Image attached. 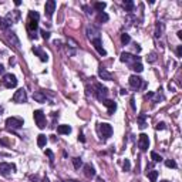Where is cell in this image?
<instances>
[{"instance_id": "4316f807", "label": "cell", "mask_w": 182, "mask_h": 182, "mask_svg": "<svg viewBox=\"0 0 182 182\" xmlns=\"http://www.w3.org/2000/svg\"><path fill=\"white\" fill-rule=\"evenodd\" d=\"M131 70H134L135 73H141V71L144 70V67H142V64L138 61V63H134V64L131 66Z\"/></svg>"}, {"instance_id": "8992f818", "label": "cell", "mask_w": 182, "mask_h": 182, "mask_svg": "<svg viewBox=\"0 0 182 182\" xmlns=\"http://www.w3.org/2000/svg\"><path fill=\"white\" fill-rule=\"evenodd\" d=\"M33 117H34V121L36 124H37V127L39 128H46V114L41 110H36L34 112H33Z\"/></svg>"}, {"instance_id": "44dd1931", "label": "cell", "mask_w": 182, "mask_h": 182, "mask_svg": "<svg viewBox=\"0 0 182 182\" xmlns=\"http://www.w3.org/2000/svg\"><path fill=\"white\" fill-rule=\"evenodd\" d=\"M9 40L14 44L16 49H20V41H19V39H17V36H16V33H13V31H10L9 33Z\"/></svg>"}, {"instance_id": "cb8c5ba5", "label": "cell", "mask_w": 182, "mask_h": 182, "mask_svg": "<svg viewBox=\"0 0 182 182\" xmlns=\"http://www.w3.org/2000/svg\"><path fill=\"white\" fill-rule=\"evenodd\" d=\"M147 177L149 178V181H151V182H157V179H158V171H157V169L148 171L147 172Z\"/></svg>"}, {"instance_id": "e0dca14e", "label": "cell", "mask_w": 182, "mask_h": 182, "mask_svg": "<svg viewBox=\"0 0 182 182\" xmlns=\"http://www.w3.org/2000/svg\"><path fill=\"white\" fill-rule=\"evenodd\" d=\"M98 76L101 77L102 80H105V81H110L112 78L111 73L107 70V68H104V67H100V68H98Z\"/></svg>"}, {"instance_id": "d6986e66", "label": "cell", "mask_w": 182, "mask_h": 182, "mask_svg": "<svg viewBox=\"0 0 182 182\" xmlns=\"http://www.w3.org/2000/svg\"><path fill=\"white\" fill-rule=\"evenodd\" d=\"M33 98H34L37 102H47V97H46V94L40 93V91H37V93H33Z\"/></svg>"}, {"instance_id": "9c48e42d", "label": "cell", "mask_w": 182, "mask_h": 182, "mask_svg": "<svg viewBox=\"0 0 182 182\" xmlns=\"http://www.w3.org/2000/svg\"><path fill=\"white\" fill-rule=\"evenodd\" d=\"M138 147H140V149L142 152H145L148 149V147H149V138H148L147 134H141L140 135V138H138Z\"/></svg>"}, {"instance_id": "1f68e13d", "label": "cell", "mask_w": 182, "mask_h": 182, "mask_svg": "<svg viewBox=\"0 0 182 182\" xmlns=\"http://www.w3.org/2000/svg\"><path fill=\"white\" fill-rule=\"evenodd\" d=\"M138 122H140V128H145L147 127V124H145V115H140L138 117Z\"/></svg>"}, {"instance_id": "681fc988", "label": "cell", "mask_w": 182, "mask_h": 182, "mask_svg": "<svg viewBox=\"0 0 182 182\" xmlns=\"http://www.w3.org/2000/svg\"><path fill=\"white\" fill-rule=\"evenodd\" d=\"M0 112H2V107H0Z\"/></svg>"}, {"instance_id": "ab89813d", "label": "cell", "mask_w": 182, "mask_h": 182, "mask_svg": "<svg viewBox=\"0 0 182 182\" xmlns=\"http://www.w3.org/2000/svg\"><path fill=\"white\" fill-rule=\"evenodd\" d=\"M165 128H167V127H165L164 122H159V124L157 125V130H165Z\"/></svg>"}, {"instance_id": "83f0119b", "label": "cell", "mask_w": 182, "mask_h": 182, "mask_svg": "<svg viewBox=\"0 0 182 182\" xmlns=\"http://www.w3.org/2000/svg\"><path fill=\"white\" fill-rule=\"evenodd\" d=\"M105 6L107 5L104 3V2H102V3H101V2H98V3H94V9H96L98 13H101V11L105 9Z\"/></svg>"}, {"instance_id": "f546056e", "label": "cell", "mask_w": 182, "mask_h": 182, "mask_svg": "<svg viewBox=\"0 0 182 182\" xmlns=\"http://www.w3.org/2000/svg\"><path fill=\"white\" fill-rule=\"evenodd\" d=\"M151 158H152V161L154 162H161L162 161V157L159 155V154H157V152H151Z\"/></svg>"}, {"instance_id": "5bb4252c", "label": "cell", "mask_w": 182, "mask_h": 182, "mask_svg": "<svg viewBox=\"0 0 182 182\" xmlns=\"http://www.w3.org/2000/svg\"><path fill=\"white\" fill-rule=\"evenodd\" d=\"M87 34H88V39H90L91 41L96 40V39H100V30H98L97 27H94V26H90V27L87 29Z\"/></svg>"}, {"instance_id": "d6a6232c", "label": "cell", "mask_w": 182, "mask_h": 182, "mask_svg": "<svg viewBox=\"0 0 182 182\" xmlns=\"http://www.w3.org/2000/svg\"><path fill=\"white\" fill-rule=\"evenodd\" d=\"M165 165H167L168 168H177V162L174 161V159H167V161H165Z\"/></svg>"}, {"instance_id": "52a82bcc", "label": "cell", "mask_w": 182, "mask_h": 182, "mask_svg": "<svg viewBox=\"0 0 182 182\" xmlns=\"http://www.w3.org/2000/svg\"><path fill=\"white\" fill-rule=\"evenodd\" d=\"M120 60H121L122 63H127V64L132 66L134 63H138V61H140V57L134 56V54H131V53H122L121 57H120Z\"/></svg>"}, {"instance_id": "e575fe53", "label": "cell", "mask_w": 182, "mask_h": 182, "mask_svg": "<svg viewBox=\"0 0 182 182\" xmlns=\"http://www.w3.org/2000/svg\"><path fill=\"white\" fill-rule=\"evenodd\" d=\"M46 154H47V157L50 158V164L53 165V162H54V154H53L50 149H46Z\"/></svg>"}, {"instance_id": "8d00e7d4", "label": "cell", "mask_w": 182, "mask_h": 182, "mask_svg": "<svg viewBox=\"0 0 182 182\" xmlns=\"http://www.w3.org/2000/svg\"><path fill=\"white\" fill-rule=\"evenodd\" d=\"M40 34H41V37H43L44 40H49V39H50V33H49V31L40 30Z\"/></svg>"}, {"instance_id": "816d5d0a", "label": "cell", "mask_w": 182, "mask_h": 182, "mask_svg": "<svg viewBox=\"0 0 182 182\" xmlns=\"http://www.w3.org/2000/svg\"><path fill=\"white\" fill-rule=\"evenodd\" d=\"M57 182H63V181H57Z\"/></svg>"}, {"instance_id": "836d02e7", "label": "cell", "mask_w": 182, "mask_h": 182, "mask_svg": "<svg viewBox=\"0 0 182 182\" xmlns=\"http://www.w3.org/2000/svg\"><path fill=\"white\" fill-rule=\"evenodd\" d=\"M162 29H164V26H162V23H159V24L157 26V31H155V37H161Z\"/></svg>"}, {"instance_id": "7bdbcfd3", "label": "cell", "mask_w": 182, "mask_h": 182, "mask_svg": "<svg viewBox=\"0 0 182 182\" xmlns=\"http://www.w3.org/2000/svg\"><path fill=\"white\" fill-rule=\"evenodd\" d=\"M78 140H80L81 142H84V141H86V138H84V135H83V134H80V135H78Z\"/></svg>"}, {"instance_id": "f6af8a7d", "label": "cell", "mask_w": 182, "mask_h": 182, "mask_svg": "<svg viewBox=\"0 0 182 182\" xmlns=\"http://www.w3.org/2000/svg\"><path fill=\"white\" fill-rule=\"evenodd\" d=\"M134 102H135V101H134V98H131V107L135 110V104H134Z\"/></svg>"}, {"instance_id": "f907efd6", "label": "cell", "mask_w": 182, "mask_h": 182, "mask_svg": "<svg viewBox=\"0 0 182 182\" xmlns=\"http://www.w3.org/2000/svg\"><path fill=\"white\" fill-rule=\"evenodd\" d=\"M162 182H168V181H162Z\"/></svg>"}, {"instance_id": "7dc6e473", "label": "cell", "mask_w": 182, "mask_h": 182, "mask_svg": "<svg viewBox=\"0 0 182 182\" xmlns=\"http://www.w3.org/2000/svg\"><path fill=\"white\" fill-rule=\"evenodd\" d=\"M97 182H105V181H104L102 178H97Z\"/></svg>"}, {"instance_id": "d590c367", "label": "cell", "mask_w": 182, "mask_h": 182, "mask_svg": "<svg viewBox=\"0 0 182 182\" xmlns=\"http://www.w3.org/2000/svg\"><path fill=\"white\" fill-rule=\"evenodd\" d=\"M122 168H124V171H130V169H131V164H130V161H128V159H125V161H124V164H122Z\"/></svg>"}, {"instance_id": "277c9868", "label": "cell", "mask_w": 182, "mask_h": 182, "mask_svg": "<svg viewBox=\"0 0 182 182\" xmlns=\"http://www.w3.org/2000/svg\"><path fill=\"white\" fill-rule=\"evenodd\" d=\"M2 84H3L6 88H14V87L17 86V77H16L14 74H11V73L5 74L3 78H2Z\"/></svg>"}, {"instance_id": "f35d334b", "label": "cell", "mask_w": 182, "mask_h": 182, "mask_svg": "<svg viewBox=\"0 0 182 182\" xmlns=\"http://www.w3.org/2000/svg\"><path fill=\"white\" fill-rule=\"evenodd\" d=\"M177 56H178V57L182 56V46H178V49H177Z\"/></svg>"}, {"instance_id": "ffe728a7", "label": "cell", "mask_w": 182, "mask_h": 182, "mask_svg": "<svg viewBox=\"0 0 182 182\" xmlns=\"http://www.w3.org/2000/svg\"><path fill=\"white\" fill-rule=\"evenodd\" d=\"M57 132L61 134V135H68V134L71 132V127L70 125H58Z\"/></svg>"}, {"instance_id": "7402d4cb", "label": "cell", "mask_w": 182, "mask_h": 182, "mask_svg": "<svg viewBox=\"0 0 182 182\" xmlns=\"http://www.w3.org/2000/svg\"><path fill=\"white\" fill-rule=\"evenodd\" d=\"M108 20H110V17H108V14H107L105 11H101V13L97 14V21L98 23H107Z\"/></svg>"}, {"instance_id": "603a6c76", "label": "cell", "mask_w": 182, "mask_h": 182, "mask_svg": "<svg viewBox=\"0 0 182 182\" xmlns=\"http://www.w3.org/2000/svg\"><path fill=\"white\" fill-rule=\"evenodd\" d=\"M46 144H47V136L44 134H40V135L37 136V145L40 148H43V147H46Z\"/></svg>"}, {"instance_id": "d4e9b609", "label": "cell", "mask_w": 182, "mask_h": 182, "mask_svg": "<svg viewBox=\"0 0 182 182\" xmlns=\"http://www.w3.org/2000/svg\"><path fill=\"white\" fill-rule=\"evenodd\" d=\"M122 6H124V9H125V11H132V9H134V2L132 0H125L124 3H122Z\"/></svg>"}, {"instance_id": "74e56055", "label": "cell", "mask_w": 182, "mask_h": 182, "mask_svg": "<svg viewBox=\"0 0 182 182\" xmlns=\"http://www.w3.org/2000/svg\"><path fill=\"white\" fill-rule=\"evenodd\" d=\"M147 60L149 61V63H154V61H157V54H155V53H151V54L147 57Z\"/></svg>"}, {"instance_id": "484cf974", "label": "cell", "mask_w": 182, "mask_h": 182, "mask_svg": "<svg viewBox=\"0 0 182 182\" xmlns=\"http://www.w3.org/2000/svg\"><path fill=\"white\" fill-rule=\"evenodd\" d=\"M9 27H10V23L7 21V19L0 17V30H7Z\"/></svg>"}, {"instance_id": "ac0fdd59", "label": "cell", "mask_w": 182, "mask_h": 182, "mask_svg": "<svg viewBox=\"0 0 182 182\" xmlns=\"http://www.w3.org/2000/svg\"><path fill=\"white\" fill-rule=\"evenodd\" d=\"M83 168H84V175H86L87 178L96 177V169H94V167H93L91 164H86Z\"/></svg>"}, {"instance_id": "2e32d148", "label": "cell", "mask_w": 182, "mask_h": 182, "mask_svg": "<svg viewBox=\"0 0 182 182\" xmlns=\"http://www.w3.org/2000/svg\"><path fill=\"white\" fill-rule=\"evenodd\" d=\"M102 104L108 108V114H114V112H115V110H117V102L115 101H112V100H104Z\"/></svg>"}, {"instance_id": "3957f363", "label": "cell", "mask_w": 182, "mask_h": 182, "mask_svg": "<svg viewBox=\"0 0 182 182\" xmlns=\"http://www.w3.org/2000/svg\"><path fill=\"white\" fill-rule=\"evenodd\" d=\"M6 127L11 130V131H14V130H19L23 127V120L19 118V117H10V118H7L6 120Z\"/></svg>"}, {"instance_id": "9a60e30c", "label": "cell", "mask_w": 182, "mask_h": 182, "mask_svg": "<svg viewBox=\"0 0 182 182\" xmlns=\"http://www.w3.org/2000/svg\"><path fill=\"white\" fill-rule=\"evenodd\" d=\"M31 50H33V53H34L37 57H40L41 61H47V60H49V54H47V53H46L41 47H33Z\"/></svg>"}, {"instance_id": "6da1fadb", "label": "cell", "mask_w": 182, "mask_h": 182, "mask_svg": "<svg viewBox=\"0 0 182 182\" xmlns=\"http://www.w3.org/2000/svg\"><path fill=\"white\" fill-rule=\"evenodd\" d=\"M39 20H40V16L37 11H30L29 13V19H27V30L30 33V37L36 39V31L39 29Z\"/></svg>"}, {"instance_id": "8fae6325", "label": "cell", "mask_w": 182, "mask_h": 182, "mask_svg": "<svg viewBox=\"0 0 182 182\" xmlns=\"http://www.w3.org/2000/svg\"><path fill=\"white\" fill-rule=\"evenodd\" d=\"M54 10H56V2L54 0H49L46 2V6H44V11H46V16L51 19L53 14H54Z\"/></svg>"}, {"instance_id": "7a4b0ae2", "label": "cell", "mask_w": 182, "mask_h": 182, "mask_svg": "<svg viewBox=\"0 0 182 182\" xmlns=\"http://www.w3.org/2000/svg\"><path fill=\"white\" fill-rule=\"evenodd\" d=\"M94 94H96L97 100L98 101H104V100H107V97H108V88L107 87H104L102 84H100V83H97L96 86H94Z\"/></svg>"}, {"instance_id": "30bf717a", "label": "cell", "mask_w": 182, "mask_h": 182, "mask_svg": "<svg viewBox=\"0 0 182 182\" xmlns=\"http://www.w3.org/2000/svg\"><path fill=\"white\" fill-rule=\"evenodd\" d=\"M13 101L17 102V104H21V102L27 101V96H26V91L23 90V88H19V90L14 93V96H13Z\"/></svg>"}, {"instance_id": "c3c4849f", "label": "cell", "mask_w": 182, "mask_h": 182, "mask_svg": "<svg viewBox=\"0 0 182 182\" xmlns=\"http://www.w3.org/2000/svg\"><path fill=\"white\" fill-rule=\"evenodd\" d=\"M67 182H78V181H76V179H68Z\"/></svg>"}, {"instance_id": "7c38bea8", "label": "cell", "mask_w": 182, "mask_h": 182, "mask_svg": "<svg viewBox=\"0 0 182 182\" xmlns=\"http://www.w3.org/2000/svg\"><path fill=\"white\" fill-rule=\"evenodd\" d=\"M128 83H130L131 88H134V90H140V88L144 86L142 78L141 77H138V76H131L130 77V80H128Z\"/></svg>"}, {"instance_id": "4fadbf2b", "label": "cell", "mask_w": 182, "mask_h": 182, "mask_svg": "<svg viewBox=\"0 0 182 182\" xmlns=\"http://www.w3.org/2000/svg\"><path fill=\"white\" fill-rule=\"evenodd\" d=\"M91 43H93V46H94V49L97 50V53H98L100 56H107V51L104 50V47H102L101 39H96V40H93Z\"/></svg>"}, {"instance_id": "b9f144b4", "label": "cell", "mask_w": 182, "mask_h": 182, "mask_svg": "<svg viewBox=\"0 0 182 182\" xmlns=\"http://www.w3.org/2000/svg\"><path fill=\"white\" fill-rule=\"evenodd\" d=\"M5 66H2V64H0V76H2V74H5Z\"/></svg>"}, {"instance_id": "bcb514c9", "label": "cell", "mask_w": 182, "mask_h": 182, "mask_svg": "<svg viewBox=\"0 0 182 182\" xmlns=\"http://www.w3.org/2000/svg\"><path fill=\"white\" fill-rule=\"evenodd\" d=\"M14 3H16V6H20V5H21V2H20V0H16Z\"/></svg>"}, {"instance_id": "4dcf8cb0", "label": "cell", "mask_w": 182, "mask_h": 182, "mask_svg": "<svg viewBox=\"0 0 182 182\" xmlns=\"http://www.w3.org/2000/svg\"><path fill=\"white\" fill-rule=\"evenodd\" d=\"M130 41H131V37H130V34L124 33V34L121 36V43H122V44H128Z\"/></svg>"}, {"instance_id": "ee69618b", "label": "cell", "mask_w": 182, "mask_h": 182, "mask_svg": "<svg viewBox=\"0 0 182 182\" xmlns=\"http://www.w3.org/2000/svg\"><path fill=\"white\" fill-rule=\"evenodd\" d=\"M145 97H147V98H152V97H154V93H148Z\"/></svg>"}, {"instance_id": "60d3db41", "label": "cell", "mask_w": 182, "mask_h": 182, "mask_svg": "<svg viewBox=\"0 0 182 182\" xmlns=\"http://www.w3.org/2000/svg\"><path fill=\"white\" fill-rule=\"evenodd\" d=\"M30 179H31L33 182H40V178L37 177V175H34V177H30Z\"/></svg>"}, {"instance_id": "5b68a950", "label": "cell", "mask_w": 182, "mask_h": 182, "mask_svg": "<svg viewBox=\"0 0 182 182\" xmlns=\"http://www.w3.org/2000/svg\"><path fill=\"white\" fill-rule=\"evenodd\" d=\"M98 131L101 134L102 140H108V138L112 135V127L110 125V124H107V122H102V124H100V127H98Z\"/></svg>"}, {"instance_id": "f1b7e54d", "label": "cell", "mask_w": 182, "mask_h": 182, "mask_svg": "<svg viewBox=\"0 0 182 182\" xmlns=\"http://www.w3.org/2000/svg\"><path fill=\"white\" fill-rule=\"evenodd\" d=\"M73 165L76 169H80V167H83V161L81 158H73Z\"/></svg>"}, {"instance_id": "ba28073f", "label": "cell", "mask_w": 182, "mask_h": 182, "mask_svg": "<svg viewBox=\"0 0 182 182\" xmlns=\"http://www.w3.org/2000/svg\"><path fill=\"white\" fill-rule=\"evenodd\" d=\"M10 171H16V165L14 164H7V162H0V175L7 177Z\"/></svg>"}]
</instances>
